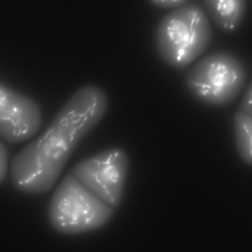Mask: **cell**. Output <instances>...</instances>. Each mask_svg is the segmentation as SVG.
I'll return each instance as SVG.
<instances>
[{"instance_id":"1","label":"cell","mask_w":252,"mask_h":252,"mask_svg":"<svg viewBox=\"0 0 252 252\" xmlns=\"http://www.w3.org/2000/svg\"><path fill=\"white\" fill-rule=\"evenodd\" d=\"M212 35L210 21L204 8L195 2L186 3L161 18L155 34V47L166 64L183 68L205 51Z\"/></svg>"},{"instance_id":"2","label":"cell","mask_w":252,"mask_h":252,"mask_svg":"<svg viewBox=\"0 0 252 252\" xmlns=\"http://www.w3.org/2000/svg\"><path fill=\"white\" fill-rule=\"evenodd\" d=\"M247 70L236 54L217 50L199 59L185 76V86L201 102L214 107L228 104L239 95L246 83Z\"/></svg>"},{"instance_id":"3","label":"cell","mask_w":252,"mask_h":252,"mask_svg":"<svg viewBox=\"0 0 252 252\" xmlns=\"http://www.w3.org/2000/svg\"><path fill=\"white\" fill-rule=\"evenodd\" d=\"M114 209L93 194L70 172L52 195L48 216L57 231L76 234L105 224L113 216Z\"/></svg>"},{"instance_id":"4","label":"cell","mask_w":252,"mask_h":252,"mask_svg":"<svg viewBox=\"0 0 252 252\" xmlns=\"http://www.w3.org/2000/svg\"><path fill=\"white\" fill-rule=\"evenodd\" d=\"M128 166L124 151L113 148L79 162L71 173L93 194L116 208L122 200Z\"/></svg>"},{"instance_id":"5","label":"cell","mask_w":252,"mask_h":252,"mask_svg":"<svg viewBox=\"0 0 252 252\" xmlns=\"http://www.w3.org/2000/svg\"><path fill=\"white\" fill-rule=\"evenodd\" d=\"M42 115L30 98L0 83V135L17 143L25 141L39 130Z\"/></svg>"},{"instance_id":"6","label":"cell","mask_w":252,"mask_h":252,"mask_svg":"<svg viewBox=\"0 0 252 252\" xmlns=\"http://www.w3.org/2000/svg\"><path fill=\"white\" fill-rule=\"evenodd\" d=\"M204 10L214 25L225 33L236 31L242 24L247 0H202Z\"/></svg>"},{"instance_id":"7","label":"cell","mask_w":252,"mask_h":252,"mask_svg":"<svg viewBox=\"0 0 252 252\" xmlns=\"http://www.w3.org/2000/svg\"><path fill=\"white\" fill-rule=\"evenodd\" d=\"M233 131L237 152L242 159L252 162V116L238 110L233 119Z\"/></svg>"},{"instance_id":"8","label":"cell","mask_w":252,"mask_h":252,"mask_svg":"<svg viewBox=\"0 0 252 252\" xmlns=\"http://www.w3.org/2000/svg\"><path fill=\"white\" fill-rule=\"evenodd\" d=\"M238 110L252 116V87L251 82L245 92Z\"/></svg>"},{"instance_id":"9","label":"cell","mask_w":252,"mask_h":252,"mask_svg":"<svg viewBox=\"0 0 252 252\" xmlns=\"http://www.w3.org/2000/svg\"><path fill=\"white\" fill-rule=\"evenodd\" d=\"M8 156L6 150L0 142V184L5 179L8 171Z\"/></svg>"},{"instance_id":"10","label":"cell","mask_w":252,"mask_h":252,"mask_svg":"<svg viewBox=\"0 0 252 252\" xmlns=\"http://www.w3.org/2000/svg\"><path fill=\"white\" fill-rule=\"evenodd\" d=\"M155 6L163 9L176 8L186 4L189 0H149Z\"/></svg>"}]
</instances>
